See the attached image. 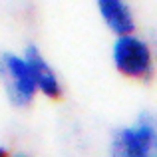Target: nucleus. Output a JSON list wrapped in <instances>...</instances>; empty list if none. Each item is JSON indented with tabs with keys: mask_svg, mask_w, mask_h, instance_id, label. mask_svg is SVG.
Returning <instances> with one entry per match:
<instances>
[{
	"mask_svg": "<svg viewBox=\"0 0 157 157\" xmlns=\"http://www.w3.org/2000/svg\"><path fill=\"white\" fill-rule=\"evenodd\" d=\"M113 62H115V68L123 76H131L145 82L153 76L151 52L147 48V44L129 34H121V38L115 42Z\"/></svg>",
	"mask_w": 157,
	"mask_h": 157,
	"instance_id": "obj_1",
	"label": "nucleus"
},
{
	"mask_svg": "<svg viewBox=\"0 0 157 157\" xmlns=\"http://www.w3.org/2000/svg\"><path fill=\"white\" fill-rule=\"evenodd\" d=\"M0 76L4 80V88L10 101L18 107H24L32 101L36 92V82L28 68L26 60L14 54H2L0 58Z\"/></svg>",
	"mask_w": 157,
	"mask_h": 157,
	"instance_id": "obj_2",
	"label": "nucleus"
},
{
	"mask_svg": "<svg viewBox=\"0 0 157 157\" xmlns=\"http://www.w3.org/2000/svg\"><path fill=\"white\" fill-rule=\"evenodd\" d=\"M157 141L153 117L143 113L133 127L119 129L113 135V155L121 157H147L153 151Z\"/></svg>",
	"mask_w": 157,
	"mask_h": 157,
	"instance_id": "obj_3",
	"label": "nucleus"
},
{
	"mask_svg": "<svg viewBox=\"0 0 157 157\" xmlns=\"http://www.w3.org/2000/svg\"><path fill=\"white\" fill-rule=\"evenodd\" d=\"M24 60H26L28 68H30V72H32V78H34V82H36V88H38L40 92H44L48 98L58 100V98L62 96L60 82H58L54 70L48 66V62L42 58V54L38 52V48L28 46L26 48V58H24Z\"/></svg>",
	"mask_w": 157,
	"mask_h": 157,
	"instance_id": "obj_4",
	"label": "nucleus"
},
{
	"mask_svg": "<svg viewBox=\"0 0 157 157\" xmlns=\"http://www.w3.org/2000/svg\"><path fill=\"white\" fill-rule=\"evenodd\" d=\"M98 6H100L105 24L115 34L121 36L133 32V18L123 0H98Z\"/></svg>",
	"mask_w": 157,
	"mask_h": 157,
	"instance_id": "obj_5",
	"label": "nucleus"
},
{
	"mask_svg": "<svg viewBox=\"0 0 157 157\" xmlns=\"http://www.w3.org/2000/svg\"><path fill=\"white\" fill-rule=\"evenodd\" d=\"M2 155H6V149H4V147H0V157Z\"/></svg>",
	"mask_w": 157,
	"mask_h": 157,
	"instance_id": "obj_6",
	"label": "nucleus"
}]
</instances>
